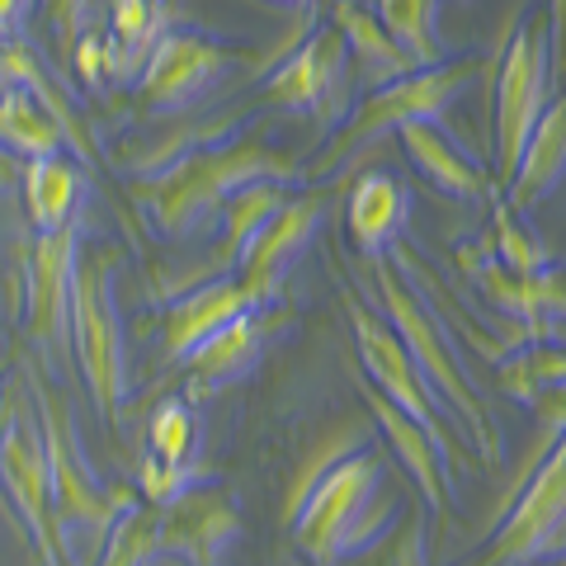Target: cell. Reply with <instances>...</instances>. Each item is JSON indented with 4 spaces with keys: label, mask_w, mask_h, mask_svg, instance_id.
<instances>
[{
    "label": "cell",
    "mask_w": 566,
    "mask_h": 566,
    "mask_svg": "<svg viewBox=\"0 0 566 566\" xmlns=\"http://www.w3.org/2000/svg\"><path fill=\"white\" fill-rule=\"evenodd\" d=\"M232 52L199 39V33H185V29H170L161 33V43L151 48L147 66H142V81H137V95L147 109H180V104L199 99L212 81L227 71Z\"/></svg>",
    "instance_id": "5bb4252c"
},
{
    "label": "cell",
    "mask_w": 566,
    "mask_h": 566,
    "mask_svg": "<svg viewBox=\"0 0 566 566\" xmlns=\"http://www.w3.org/2000/svg\"><path fill=\"white\" fill-rule=\"evenodd\" d=\"M557 553H566V434L505 495L491 543L468 566H534Z\"/></svg>",
    "instance_id": "8992f818"
},
{
    "label": "cell",
    "mask_w": 566,
    "mask_h": 566,
    "mask_svg": "<svg viewBox=\"0 0 566 566\" xmlns=\"http://www.w3.org/2000/svg\"><path fill=\"white\" fill-rule=\"evenodd\" d=\"M71 62H76V71H81L85 85H99L104 76H109V48H104L95 33H81L76 52H71Z\"/></svg>",
    "instance_id": "d6a6232c"
},
{
    "label": "cell",
    "mask_w": 566,
    "mask_h": 566,
    "mask_svg": "<svg viewBox=\"0 0 566 566\" xmlns=\"http://www.w3.org/2000/svg\"><path fill=\"white\" fill-rule=\"evenodd\" d=\"M29 382L24 397L14 401V411L0 434V491L10 495L14 515L24 520L33 534L43 566H66L62 557V538H57V520H52V472H48V449H43V430H39V411L29 416Z\"/></svg>",
    "instance_id": "30bf717a"
},
{
    "label": "cell",
    "mask_w": 566,
    "mask_h": 566,
    "mask_svg": "<svg viewBox=\"0 0 566 566\" xmlns=\"http://www.w3.org/2000/svg\"><path fill=\"white\" fill-rule=\"evenodd\" d=\"M495 255H501V264L510 274H538L547 264V245L528 241L515 227V212L501 203V208H495Z\"/></svg>",
    "instance_id": "f546056e"
},
{
    "label": "cell",
    "mask_w": 566,
    "mask_h": 566,
    "mask_svg": "<svg viewBox=\"0 0 566 566\" xmlns=\"http://www.w3.org/2000/svg\"><path fill=\"white\" fill-rule=\"evenodd\" d=\"M401 222H406V189L382 170L364 175L349 193V237H354V245L378 260L387 245L397 241Z\"/></svg>",
    "instance_id": "603a6c76"
},
{
    "label": "cell",
    "mask_w": 566,
    "mask_h": 566,
    "mask_svg": "<svg viewBox=\"0 0 566 566\" xmlns=\"http://www.w3.org/2000/svg\"><path fill=\"white\" fill-rule=\"evenodd\" d=\"M340 303H345L349 331H354V340H359V359L368 368V378H374V387H378L387 401H397L406 416L420 420L424 430L439 439V449H444V463L449 468H468L463 439L449 430L444 406L434 401L439 392L430 387V378L420 374V364L411 359V349H406L397 326L387 322V316H378L368 303H359V293H354V289H340Z\"/></svg>",
    "instance_id": "52a82bcc"
},
{
    "label": "cell",
    "mask_w": 566,
    "mask_h": 566,
    "mask_svg": "<svg viewBox=\"0 0 566 566\" xmlns=\"http://www.w3.org/2000/svg\"><path fill=\"white\" fill-rule=\"evenodd\" d=\"M406 156H411V166L430 180L434 189H444L449 199H482L486 193V170L472 161V156H463V147L444 133V123L439 118H416V123H401L397 128Z\"/></svg>",
    "instance_id": "d6986e66"
},
{
    "label": "cell",
    "mask_w": 566,
    "mask_h": 566,
    "mask_svg": "<svg viewBox=\"0 0 566 566\" xmlns=\"http://www.w3.org/2000/svg\"><path fill=\"white\" fill-rule=\"evenodd\" d=\"M76 222L33 241L24 260V335L33 349L57 354L71 340V279H76Z\"/></svg>",
    "instance_id": "8fae6325"
},
{
    "label": "cell",
    "mask_w": 566,
    "mask_h": 566,
    "mask_svg": "<svg viewBox=\"0 0 566 566\" xmlns=\"http://www.w3.org/2000/svg\"><path fill=\"white\" fill-rule=\"evenodd\" d=\"M245 312H255L251 303V293L241 289V283L232 279H208L199 283L189 297H180L170 312H166V335H161V345H166V359H189L193 349H199L208 335H218L222 326H232L237 316Z\"/></svg>",
    "instance_id": "ac0fdd59"
},
{
    "label": "cell",
    "mask_w": 566,
    "mask_h": 566,
    "mask_svg": "<svg viewBox=\"0 0 566 566\" xmlns=\"http://www.w3.org/2000/svg\"><path fill=\"white\" fill-rule=\"evenodd\" d=\"M439 0H378V20L392 39L411 52L416 66H444V48L434 39Z\"/></svg>",
    "instance_id": "4316f807"
},
{
    "label": "cell",
    "mask_w": 566,
    "mask_h": 566,
    "mask_svg": "<svg viewBox=\"0 0 566 566\" xmlns=\"http://www.w3.org/2000/svg\"><path fill=\"white\" fill-rule=\"evenodd\" d=\"M81 199V170L62 161V156H43V161H24V203L39 237L71 227V212Z\"/></svg>",
    "instance_id": "cb8c5ba5"
},
{
    "label": "cell",
    "mask_w": 566,
    "mask_h": 566,
    "mask_svg": "<svg viewBox=\"0 0 566 566\" xmlns=\"http://www.w3.org/2000/svg\"><path fill=\"white\" fill-rule=\"evenodd\" d=\"M156 553H161V505H137L114 524L95 566H147Z\"/></svg>",
    "instance_id": "83f0119b"
},
{
    "label": "cell",
    "mask_w": 566,
    "mask_h": 566,
    "mask_svg": "<svg viewBox=\"0 0 566 566\" xmlns=\"http://www.w3.org/2000/svg\"><path fill=\"white\" fill-rule=\"evenodd\" d=\"M293 161L270 151L264 142H227V147H193L175 156L166 170H156L151 180H137L128 193L151 212V222L161 232L180 237L208 208H227L232 193H241L255 180H289Z\"/></svg>",
    "instance_id": "3957f363"
},
{
    "label": "cell",
    "mask_w": 566,
    "mask_h": 566,
    "mask_svg": "<svg viewBox=\"0 0 566 566\" xmlns=\"http://www.w3.org/2000/svg\"><path fill=\"white\" fill-rule=\"evenodd\" d=\"M264 326H270V322H264V307H255V312L237 316L232 326H222L218 335H208V340L185 359V374H189L185 397L199 401V397H212L218 387H227L232 378H241L245 368L255 364Z\"/></svg>",
    "instance_id": "ffe728a7"
},
{
    "label": "cell",
    "mask_w": 566,
    "mask_h": 566,
    "mask_svg": "<svg viewBox=\"0 0 566 566\" xmlns=\"http://www.w3.org/2000/svg\"><path fill=\"white\" fill-rule=\"evenodd\" d=\"M472 76H476V57H458V62H444V66H420V71H411V76L382 85V91H374L364 104H354L349 109L345 128L335 133L331 147L312 161V175H331L340 161H349L359 147H368L374 137L397 133L401 123L439 118Z\"/></svg>",
    "instance_id": "9c48e42d"
},
{
    "label": "cell",
    "mask_w": 566,
    "mask_h": 566,
    "mask_svg": "<svg viewBox=\"0 0 566 566\" xmlns=\"http://www.w3.org/2000/svg\"><path fill=\"white\" fill-rule=\"evenodd\" d=\"M20 397H24V378H10L6 392H0V434H6V420H10V411H14V401Z\"/></svg>",
    "instance_id": "d590c367"
},
{
    "label": "cell",
    "mask_w": 566,
    "mask_h": 566,
    "mask_svg": "<svg viewBox=\"0 0 566 566\" xmlns=\"http://www.w3.org/2000/svg\"><path fill=\"white\" fill-rule=\"evenodd\" d=\"M501 392L515 401H538L543 392H566V345H528L515 349L510 364H501Z\"/></svg>",
    "instance_id": "484cf974"
},
{
    "label": "cell",
    "mask_w": 566,
    "mask_h": 566,
    "mask_svg": "<svg viewBox=\"0 0 566 566\" xmlns=\"http://www.w3.org/2000/svg\"><path fill=\"white\" fill-rule=\"evenodd\" d=\"M547 24H553V85L566 91V0H547Z\"/></svg>",
    "instance_id": "836d02e7"
},
{
    "label": "cell",
    "mask_w": 566,
    "mask_h": 566,
    "mask_svg": "<svg viewBox=\"0 0 566 566\" xmlns=\"http://www.w3.org/2000/svg\"><path fill=\"white\" fill-rule=\"evenodd\" d=\"M374 283H378V297H382L387 322L397 326V335L406 340V349H411V359L420 364V374L430 378V387H434L439 397H449V406H453L458 416H463V424L472 430L476 453H482V463H486V468H495V463H501V439H495V424H491V416H486V406L476 401L472 382L463 378V364L453 359L449 340L439 335L430 307L420 303L416 289H411V283H406V279H401V274H397L382 255L374 260Z\"/></svg>",
    "instance_id": "277c9868"
},
{
    "label": "cell",
    "mask_w": 566,
    "mask_h": 566,
    "mask_svg": "<svg viewBox=\"0 0 566 566\" xmlns=\"http://www.w3.org/2000/svg\"><path fill=\"white\" fill-rule=\"evenodd\" d=\"M289 6H297V0H289Z\"/></svg>",
    "instance_id": "f35d334b"
},
{
    "label": "cell",
    "mask_w": 566,
    "mask_h": 566,
    "mask_svg": "<svg viewBox=\"0 0 566 566\" xmlns=\"http://www.w3.org/2000/svg\"><path fill=\"white\" fill-rule=\"evenodd\" d=\"M331 24L340 29L345 48L354 52V62H359V76L374 85V91H382V85H392L401 76H411V71H420L411 62V52H406L392 33L382 29L378 14H368L359 0H335V6H331Z\"/></svg>",
    "instance_id": "7402d4cb"
},
{
    "label": "cell",
    "mask_w": 566,
    "mask_h": 566,
    "mask_svg": "<svg viewBox=\"0 0 566 566\" xmlns=\"http://www.w3.org/2000/svg\"><path fill=\"white\" fill-rule=\"evenodd\" d=\"M33 411H39V430H43V449H48V472H52V520H57V538H62V557L66 566H95L104 543H109L114 524L137 510L133 486H114L99 491L85 453L71 434V420L57 406V397L48 392V382L24 368Z\"/></svg>",
    "instance_id": "7a4b0ae2"
},
{
    "label": "cell",
    "mask_w": 566,
    "mask_h": 566,
    "mask_svg": "<svg viewBox=\"0 0 566 566\" xmlns=\"http://www.w3.org/2000/svg\"><path fill=\"white\" fill-rule=\"evenodd\" d=\"M368 566H430V557H424V515L420 510H411V515L401 520V528H392L378 553Z\"/></svg>",
    "instance_id": "4dcf8cb0"
},
{
    "label": "cell",
    "mask_w": 566,
    "mask_h": 566,
    "mask_svg": "<svg viewBox=\"0 0 566 566\" xmlns=\"http://www.w3.org/2000/svg\"><path fill=\"white\" fill-rule=\"evenodd\" d=\"M368 411H374L382 439L392 444L397 463L411 472V482H416V491H420V501L434 510V520H449V486H444V468H449V463H444V449H439V439L424 430L420 420L406 416L397 401H387L378 387L368 392Z\"/></svg>",
    "instance_id": "e0dca14e"
},
{
    "label": "cell",
    "mask_w": 566,
    "mask_h": 566,
    "mask_svg": "<svg viewBox=\"0 0 566 566\" xmlns=\"http://www.w3.org/2000/svg\"><path fill=\"white\" fill-rule=\"evenodd\" d=\"M566 175V91L553 95V104H547V114L538 118L534 137H528V147L520 156V170L515 180H510V212H528L538 208L547 193H553L562 185Z\"/></svg>",
    "instance_id": "44dd1931"
},
{
    "label": "cell",
    "mask_w": 566,
    "mask_h": 566,
    "mask_svg": "<svg viewBox=\"0 0 566 566\" xmlns=\"http://www.w3.org/2000/svg\"><path fill=\"white\" fill-rule=\"evenodd\" d=\"M151 458L166 468H185V458L193 449V420L185 401H161L151 416Z\"/></svg>",
    "instance_id": "f1b7e54d"
},
{
    "label": "cell",
    "mask_w": 566,
    "mask_h": 566,
    "mask_svg": "<svg viewBox=\"0 0 566 566\" xmlns=\"http://www.w3.org/2000/svg\"><path fill=\"white\" fill-rule=\"evenodd\" d=\"M20 10H24V0H0V43H6L14 20H20Z\"/></svg>",
    "instance_id": "8d00e7d4"
},
{
    "label": "cell",
    "mask_w": 566,
    "mask_h": 566,
    "mask_svg": "<svg viewBox=\"0 0 566 566\" xmlns=\"http://www.w3.org/2000/svg\"><path fill=\"white\" fill-rule=\"evenodd\" d=\"M382 476L387 463L378 449H354L312 486L293 520V538L316 566L374 553V543L397 528V501L382 491Z\"/></svg>",
    "instance_id": "6da1fadb"
},
{
    "label": "cell",
    "mask_w": 566,
    "mask_h": 566,
    "mask_svg": "<svg viewBox=\"0 0 566 566\" xmlns=\"http://www.w3.org/2000/svg\"><path fill=\"white\" fill-rule=\"evenodd\" d=\"M562 566H566V557H562Z\"/></svg>",
    "instance_id": "ab89813d"
},
{
    "label": "cell",
    "mask_w": 566,
    "mask_h": 566,
    "mask_svg": "<svg viewBox=\"0 0 566 566\" xmlns=\"http://www.w3.org/2000/svg\"><path fill=\"white\" fill-rule=\"evenodd\" d=\"M326 218V199L322 193H303V199H289L270 222L255 232V241L241 251L237 264V283L251 293L255 307H270L279 297L283 274L293 270V260L303 255V245L312 241L316 222Z\"/></svg>",
    "instance_id": "7c38bea8"
},
{
    "label": "cell",
    "mask_w": 566,
    "mask_h": 566,
    "mask_svg": "<svg viewBox=\"0 0 566 566\" xmlns=\"http://www.w3.org/2000/svg\"><path fill=\"white\" fill-rule=\"evenodd\" d=\"M10 185H24V166L14 151L0 147V189H10Z\"/></svg>",
    "instance_id": "e575fe53"
},
{
    "label": "cell",
    "mask_w": 566,
    "mask_h": 566,
    "mask_svg": "<svg viewBox=\"0 0 566 566\" xmlns=\"http://www.w3.org/2000/svg\"><path fill=\"white\" fill-rule=\"evenodd\" d=\"M283 203H289V193H283L279 180H255V185H245L241 193H232V199H227V208H222V251H218V270H232V264H241V251L255 241V232L274 218Z\"/></svg>",
    "instance_id": "d4e9b609"
},
{
    "label": "cell",
    "mask_w": 566,
    "mask_h": 566,
    "mask_svg": "<svg viewBox=\"0 0 566 566\" xmlns=\"http://www.w3.org/2000/svg\"><path fill=\"white\" fill-rule=\"evenodd\" d=\"M345 57H349V48L335 24L307 33V43L289 62H279L274 76L264 81V99L283 104V109H322L335 95V85H340Z\"/></svg>",
    "instance_id": "9a60e30c"
},
{
    "label": "cell",
    "mask_w": 566,
    "mask_h": 566,
    "mask_svg": "<svg viewBox=\"0 0 566 566\" xmlns=\"http://www.w3.org/2000/svg\"><path fill=\"white\" fill-rule=\"evenodd\" d=\"M241 534V515L227 501V491L193 482L161 505V553L189 566H222L227 547Z\"/></svg>",
    "instance_id": "4fadbf2b"
},
{
    "label": "cell",
    "mask_w": 566,
    "mask_h": 566,
    "mask_svg": "<svg viewBox=\"0 0 566 566\" xmlns=\"http://www.w3.org/2000/svg\"><path fill=\"white\" fill-rule=\"evenodd\" d=\"M114 245H81L76 279H71V349L81 359V378L91 387L104 420L118 416L123 401V331L114 312Z\"/></svg>",
    "instance_id": "5b68a950"
},
{
    "label": "cell",
    "mask_w": 566,
    "mask_h": 566,
    "mask_svg": "<svg viewBox=\"0 0 566 566\" xmlns=\"http://www.w3.org/2000/svg\"><path fill=\"white\" fill-rule=\"evenodd\" d=\"M501 81H495V175L510 189L520 170V156L534 137L538 118L547 114V76H553V24L543 14H528L510 33L501 52Z\"/></svg>",
    "instance_id": "ba28073f"
},
{
    "label": "cell",
    "mask_w": 566,
    "mask_h": 566,
    "mask_svg": "<svg viewBox=\"0 0 566 566\" xmlns=\"http://www.w3.org/2000/svg\"><path fill=\"white\" fill-rule=\"evenodd\" d=\"M85 6H91V0H48V24H52V39H57L62 62H71V52L81 43Z\"/></svg>",
    "instance_id": "1f68e13d"
},
{
    "label": "cell",
    "mask_w": 566,
    "mask_h": 566,
    "mask_svg": "<svg viewBox=\"0 0 566 566\" xmlns=\"http://www.w3.org/2000/svg\"><path fill=\"white\" fill-rule=\"evenodd\" d=\"M6 378H10V364L0 359V392H6Z\"/></svg>",
    "instance_id": "74e56055"
},
{
    "label": "cell",
    "mask_w": 566,
    "mask_h": 566,
    "mask_svg": "<svg viewBox=\"0 0 566 566\" xmlns=\"http://www.w3.org/2000/svg\"><path fill=\"white\" fill-rule=\"evenodd\" d=\"M62 142H76V151L91 156L71 114L43 99L33 85H6L0 91V147L14 151L20 161H43V156L62 151Z\"/></svg>",
    "instance_id": "2e32d148"
}]
</instances>
